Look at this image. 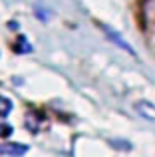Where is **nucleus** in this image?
I'll return each instance as SVG.
<instances>
[{
    "instance_id": "nucleus-4",
    "label": "nucleus",
    "mask_w": 155,
    "mask_h": 157,
    "mask_svg": "<svg viewBox=\"0 0 155 157\" xmlns=\"http://www.w3.org/2000/svg\"><path fill=\"white\" fill-rule=\"evenodd\" d=\"M135 109L139 115H143L145 119H155V105L149 104V101H137Z\"/></svg>"
},
{
    "instance_id": "nucleus-6",
    "label": "nucleus",
    "mask_w": 155,
    "mask_h": 157,
    "mask_svg": "<svg viewBox=\"0 0 155 157\" xmlns=\"http://www.w3.org/2000/svg\"><path fill=\"white\" fill-rule=\"evenodd\" d=\"M109 143H112L113 147H117V149H125V151L131 149V143L125 141V139H109Z\"/></svg>"
},
{
    "instance_id": "nucleus-8",
    "label": "nucleus",
    "mask_w": 155,
    "mask_h": 157,
    "mask_svg": "<svg viewBox=\"0 0 155 157\" xmlns=\"http://www.w3.org/2000/svg\"><path fill=\"white\" fill-rule=\"evenodd\" d=\"M12 133V127L6 125V123H0V137H8Z\"/></svg>"
},
{
    "instance_id": "nucleus-3",
    "label": "nucleus",
    "mask_w": 155,
    "mask_h": 157,
    "mask_svg": "<svg viewBox=\"0 0 155 157\" xmlns=\"http://www.w3.org/2000/svg\"><path fill=\"white\" fill-rule=\"evenodd\" d=\"M141 10H143V20L145 22L155 24V0H143Z\"/></svg>"
},
{
    "instance_id": "nucleus-2",
    "label": "nucleus",
    "mask_w": 155,
    "mask_h": 157,
    "mask_svg": "<svg viewBox=\"0 0 155 157\" xmlns=\"http://www.w3.org/2000/svg\"><path fill=\"white\" fill-rule=\"evenodd\" d=\"M26 151H28V145H24V143H2L0 145L2 155H24Z\"/></svg>"
},
{
    "instance_id": "nucleus-1",
    "label": "nucleus",
    "mask_w": 155,
    "mask_h": 157,
    "mask_svg": "<svg viewBox=\"0 0 155 157\" xmlns=\"http://www.w3.org/2000/svg\"><path fill=\"white\" fill-rule=\"evenodd\" d=\"M101 30H104L105 34H108V38L112 40V42L115 44V46H119L121 50H125V52H129V54H131V56H135V52H133V48L129 46V44H127V42L123 40V36H121V34H117V32L113 30L112 26H108V24H101Z\"/></svg>"
},
{
    "instance_id": "nucleus-7",
    "label": "nucleus",
    "mask_w": 155,
    "mask_h": 157,
    "mask_svg": "<svg viewBox=\"0 0 155 157\" xmlns=\"http://www.w3.org/2000/svg\"><path fill=\"white\" fill-rule=\"evenodd\" d=\"M16 52H32V46L26 42V38H22V36L18 38V44H16Z\"/></svg>"
},
{
    "instance_id": "nucleus-5",
    "label": "nucleus",
    "mask_w": 155,
    "mask_h": 157,
    "mask_svg": "<svg viewBox=\"0 0 155 157\" xmlns=\"http://www.w3.org/2000/svg\"><path fill=\"white\" fill-rule=\"evenodd\" d=\"M10 109H12V101L8 100V98L0 96V117H6V115L10 113Z\"/></svg>"
}]
</instances>
